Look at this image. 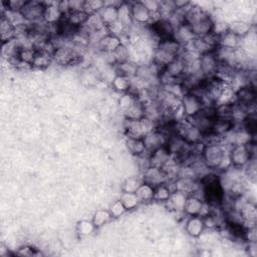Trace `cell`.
<instances>
[{"label": "cell", "mask_w": 257, "mask_h": 257, "mask_svg": "<svg viewBox=\"0 0 257 257\" xmlns=\"http://www.w3.org/2000/svg\"><path fill=\"white\" fill-rule=\"evenodd\" d=\"M255 144L252 141L248 145H234L228 152L232 166L244 168L253 158H255Z\"/></svg>", "instance_id": "6da1fadb"}, {"label": "cell", "mask_w": 257, "mask_h": 257, "mask_svg": "<svg viewBox=\"0 0 257 257\" xmlns=\"http://www.w3.org/2000/svg\"><path fill=\"white\" fill-rule=\"evenodd\" d=\"M53 60L61 65H71L81 62V56L74 48L64 45L57 48Z\"/></svg>", "instance_id": "7a4b0ae2"}, {"label": "cell", "mask_w": 257, "mask_h": 257, "mask_svg": "<svg viewBox=\"0 0 257 257\" xmlns=\"http://www.w3.org/2000/svg\"><path fill=\"white\" fill-rule=\"evenodd\" d=\"M199 64L201 74L204 78H211L216 75L219 63L214 51L201 55L199 58Z\"/></svg>", "instance_id": "3957f363"}, {"label": "cell", "mask_w": 257, "mask_h": 257, "mask_svg": "<svg viewBox=\"0 0 257 257\" xmlns=\"http://www.w3.org/2000/svg\"><path fill=\"white\" fill-rule=\"evenodd\" d=\"M203 109L201 99L193 93H186L181 99V111L185 119L197 115Z\"/></svg>", "instance_id": "277c9868"}, {"label": "cell", "mask_w": 257, "mask_h": 257, "mask_svg": "<svg viewBox=\"0 0 257 257\" xmlns=\"http://www.w3.org/2000/svg\"><path fill=\"white\" fill-rule=\"evenodd\" d=\"M45 7V2L26 1L21 10V14L28 23H35L40 20H44L42 17H44Z\"/></svg>", "instance_id": "5b68a950"}, {"label": "cell", "mask_w": 257, "mask_h": 257, "mask_svg": "<svg viewBox=\"0 0 257 257\" xmlns=\"http://www.w3.org/2000/svg\"><path fill=\"white\" fill-rule=\"evenodd\" d=\"M176 133L184 139L188 144H194L200 141H203V133L191 125L187 120L185 123L182 124H177V130Z\"/></svg>", "instance_id": "8992f818"}, {"label": "cell", "mask_w": 257, "mask_h": 257, "mask_svg": "<svg viewBox=\"0 0 257 257\" xmlns=\"http://www.w3.org/2000/svg\"><path fill=\"white\" fill-rule=\"evenodd\" d=\"M209 204L195 195H189L184 207V213L188 216H204L208 214L206 209Z\"/></svg>", "instance_id": "52a82bcc"}, {"label": "cell", "mask_w": 257, "mask_h": 257, "mask_svg": "<svg viewBox=\"0 0 257 257\" xmlns=\"http://www.w3.org/2000/svg\"><path fill=\"white\" fill-rule=\"evenodd\" d=\"M142 174H143V177H142L143 182L147 183L153 187H157L159 185L166 184L168 181V177H167L165 170L161 167L151 166Z\"/></svg>", "instance_id": "ba28073f"}, {"label": "cell", "mask_w": 257, "mask_h": 257, "mask_svg": "<svg viewBox=\"0 0 257 257\" xmlns=\"http://www.w3.org/2000/svg\"><path fill=\"white\" fill-rule=\"evenodd\" d=\"M130 4L134 24L147 26L153 22L152 13L147 9V7L142 3V1L130 2Z\"/></svg>", "instance_id": "9c48e42d"}, {"label": "cell", "mask_w": 257, "mask_h": 257, "mask_svg": "<svg viewBox=\"0 0 257 257\" xmlns=\"http://www.w3.org/2000/svg\"><path fill=\"white\" fill-rule=\"evenodd\" d=\"M46 7L44 11V21L51 25H57L64 19V14L59 7V2H45Z\"/></svg>", "instance_id": "30bf717a"}, {"label": "cell", "mask_w": 257, "mask_h": 257, "mask_svg": "<svg viewBox=\"0 0 257 257\" xmlns=\"http://www.w3.org/2000/svg\"><path fill=\"white\" fill-rule=\"evenodd\" d=\"M243 225L245 228L256 226L257 220V210L254 203L247 201L239 210Z\"/></svg>", "instance_id": "8fae6325"}, {"label": "cell", "mask_w": 257, "mask_h": 257, "mask_svg": "<svg viewBox=\"0 0 257 257\" xmlns=\"http://www.w3.org/2000/svg\"><path fill=\"white\" fill-rule=\"evenodd\" d=\"M104 8L98 13L107 27L118 21V7L122 2H106Z\"/></svg>", "instance_id": "7c38bea8"}, {"label": "cell", "mask_w": 257, "mask_h": 257, "mask_svg": "<svg viewBox=\"0 0 257 257\" xmlns=\"http://www.w3.org/2000/svg\"><path fill=\"white\" fill-rule=\"evenodd\" d=\"M195 37H196V35L188 23L183 22L180 25H178L177 27H175L173 38L182 47L189 44V42L192 41Z\"/></svg>", "instance_id": "4fadbf2b"}, {"label": "cell", "mask_w": 257, "mask_h": 257, "mask_svg": "<svg viewBox=\"0 0 257 257\" xmlns=\"http://www.w3.org/2000/svg\"><path fill=\"white\" fill-rule=\"evenodd\" d=\"M147 153L151 154L158 148L165 146L167 142V138L160 132V131H155L150 134H147L143 137Z\"/></svg>", "instance_id": "5bb4252c"}, {"label": "cell", "mask_w": 257, "mask_h": 257, "mask_svg": "<svg viewBox=\"0 0 257 257\" xmlns=\"http://www.w3.org/2000/svg\"><path fill=\"white\" fill-rule=\"evenodd\" d=\"M188 195L180 190H175L171 193L169 200L165 203L169 210L175 212H183Z\"/></svg>", "instance_id": "9a60e30c"}, {"label": "cell", "mask_w": 257, "mask_h": 257, "mask_svg": "<svg viewBox=\"0 0 257 257\" xmlns=\"http://www.w3.org/2000/svg\"><path fill=\"white\" fill-rule=\"evenodd\" d=\"M205 229L206 228L202 216H190L185 224L186 233L193 238L200 237Z\"/></svg>", "instance_id": "2e32d148"}, {"label": "cell", "mask_w": 257, "mask_h": 257, "mask_svg": "<svg viewBox=\"0 0 257 257\" xmlns=\"http://www.w3.org/2000/svg\"><path fill=\"white\" fill-rule=\"evenodd\" d=\"M150 160L152 166H157V167H165L168 165L171 161H172V155L170 154L169 150L167 149L166 145L158 148L154 152L150 154Z\"/></svg>", "instance_id": "e0dca14e"}, {"label": "cell", "mask_w": 257, "mask_h": 257, "mask_svg": "<svg viewBox=\"0 0 257 257\" xmlns=\"http://www.w3.org/2000/svg\"><path fill=\"white\" fill-rule=\"evenodd\" d=\"M121 45H122L121 38L112 34H107L103 36L98 42V47L100 51H102L103 53H110V54L114 53Z\"/></svg>", "instance_id": "ac0fdd59"}, {"label": "cell", "mask_w": 257, "mask_h": 257, "mask_svg": "<svg viewBox=\"0 0 257 257\" xmlns=\"http://www.w3.org/2000/svg\"><path fill=\"white\" fill-rule=\"evenodd\" d=\"M164 69L169 75L179 80H182V78L186 75V64L179 57L172 63H170Z\"/></svg>", "instance_id": "d6986e66"}, {"label": "cell", "mask_w": 257, "mask_h": 257, "mask_svg": "<svg viewBox=\"0 0 257 257\" xmlns=\"http://www.w3.org/2000/svg\"><path fill=\"white\" fill-rule=\"evenodd\" d=\"M118 20L128 29L134 25L130 2H122L118 7Z\"/></svg>", "instance_id": "ffe728a7"}, {"label": "cell", "mask_w": 257, "mask_h": 257, "mask_svg": "<svg viewBox=\"0 0 257 257\" xmlns=\"http://www.w3.org/2000/svg\"><path fill=\"white\" fill-rule=\"evenodd\" d=\"M126 148L131 155L135 157H139L147 153L146 146L144 143L143 138H126Z\"/></svg>", "instance_id": "44dd1931"}, {"label": "cell", "mask_w": 257, "mask_h": 257, "mask_svg": "<svg viewBox=\"0 0 257 257\" xmlns=\"http://www.w3.org/2000/svg\"><path fill=\"white\" fill-rule=\"evenodd\" d=\"M178 57L173 54L168 53L162 49L156 48L153 55V63L157 64L159 67L165 68L170 63H172Z\"/></svg>", "instance_id": "7402d4cb"}, {"label": "cell", "mask_w": 257, "mask_h": 257, "mask_svg": "<svg viewBox=\"0 0 257 257\" xmlns=\"http://www.w3.org/2000/svg\"><path fill=\"white\" fill-rule=\"evenodd\" d=\"M112 87L118 93H128L132 88V78L118 73L112 81Z\"/></svg>", "instance_id": "603a6c76"}, {"label": "cell", "mask_w": 257, "mask_h": 257, "mask_svg": "<svg viewBox=\"0 0 257 257\" xmlns=\"http://www.w3.org/2000/svg\"><path fill=\"white\" fill-rule=\"evenodd\" d=\"M218 47L236 50L241 47V38L230 32L229 30L219 36V44Z\"/></svg>", "instance_id": "cb8c5ba5"}, {"label": "cell", "mask_w": 257, "mask_h": 257, "mask_svg": "<svg viewBox=\"0 0 257 257\" xmlns=\"http://www.w3.org/2000/svg\"><path fill=\"white\" fill-rule=\"evenodd\" d=\"M124 128H125L126 138H136V139H139V138H143L144 137L143 132L141 130L139 121L125 119Z\"/></svg>", "instance_id": "d4e9b609"}, {"label": "cell", "mask_w": 257, "mask_h": 257, "mask_svg": "<svg viewBox=\"0 0 257 257\" xmlns=\"http://www.w3.org/2000/svg\"><path fill=\"white\" fill-rule=\"evenodd\" d=\"M0 33H1L3 44H6V42H9L15 38V27L4 15L1 16V20H0Z\"/></svg>", "instance_id": "484cf974"}, {"label": "cell", "mask_w": 257, "mask_h": 257, "mask_svg": "<svg viewBox=\"0 0 257 257\" xmlns=\"http://www.w3.org/2000/svg\"><path fill=\"white\" fill-rule=\"evenodd\" d=\"M53 56L45 51L38 50L36 52V56L34 58V61L32 63V68L35 69H45L50 66V64L53 62Z\"/></svg>", "instance_id": "4316f807"}, {"label": "cell", "mask_w": 257, "mask_h": 257, "mask_svg": "<svg viewBox=\"0 0 257 257\" xmlns=\"http://www.w3.org/2000/svg\"><path fill=\"white\" fill-rule=\"evenodd\" d=\"M117 72L120 74H124L126 76H128L131 78H134L138 74L139 70V64L135 61H128L124 64H117L116 65Z\"/></svg>", "instance_id": "83f0119b"}, {"label": "cell", "mask_w": 257, "mask_h": 257, "mask_svg": "<svg viewBox=\"0 0 257 257\" xmlns=\"http://www.w3.org/2000/svg\"><path fill=\"white\" fill-rule=\"evenodd\" d=\"M228 30L242 39L250 33L251 25L248 22H245L242 20H236L228 24Z\"/></svg>", "instance_id": "f1b7e54d"}, {"label": "cell", "mask_w": 257, "mask_h": 257, "mask_svg": "<svg viewBox=\"0 0 257 257\" xmlns=\"http://www.w3.org/2000/svg\"><path fill=\"white\" fill-rule=\"evenodd\" d=\"M89 17L90 15L88 13H85L84 11H74V12L68 13L64 17V19L71 26L75 28H79L87 23Z\"/></svg>", "instance_id": "f546056e"}, {"label": "cell", "mask_w": 257, "mask_h": 257, "mask_svg": "<svg viewBox=\"0 0 257 257\" xmlns=\"http://www.w3.org/2000/svg\"><path fill=\"white\" fill-rule=\"evenodd\" d=\"M156 48H159V49H162L168 53H171L173 54L177 57H179L181 51H182V46L180 44H178V42L172 37V38H167V39H163V40H160Z\"/></svg>", "instance_id": "4dcf8cb0"}, {"label": "cell", "mask_w": 257, "mask_h": 257, "mask_svg": "<svg viewBox=\"0 0 257 257\" xmlns=\"http://www.w3.org/2000/svg\"><path fill=\"white\" fill-rule=\"evenodd\" d=\"M124 114L125 119L128 120H134V121H140L144 116H145V112H144V105L141 101L137 100L135 102V104L128 108Z\"/></svg>", "instance_id": "1f68e13d"}, {"label": "cell", "mask_w": 257, "mask_h": 257, "mask_svg": "<svg viewBox=\"0 0 257 257\" xmlns=\"http://www.w3.org/2000/svg\"><path fill=\"white\" fill-rule=\"evenodd\" d=\"M112 219H113V217L109 210L99 209L94 213L92 221H93L95 227L98 229V228H101V227L107 225Z\"/></svg>", "instance_id": "d6a6232c"}, {"label": "cell", "mask_w": 257, "mask_h": 257, "mask_svg": "<svg viewBox=\"0 0 257 257\" xmlns=\"http://www.w3.org/2000/svg\"><path fill=\"white\" fill-rule=\"evenodd\" d=\"M136 194L141 204L149 203L154 199V187L143 182L138 188V190L136 191Z\"/></svg>", "instance_id": "836d02e7"}, {"label": "cell", "mask_w": 257, "mask_h": 257, "mask_svg": "<svg viewBox=\"0 0 257 257\" xmlns=\"http://www.w3.org/2000/svg\"><path fill=\"white\" fill-rule=\"evenodd\" d=\"M120 200L123 202L127 211H132V210L138 208L139 205L141 204L136 193L123 192L120 197Z\"/></svg>", "instance_id": "e575fe53"}, {"label": "cell", "mask_w": 257, "mask_h": 257, "mask_svg": "<svg viewBox=\"0 0 257 257\" xmlns=\"http://www.w3.org/2000/svg\"><path fill=\"white\" fill-rule=\"evenodd\" d=\"M112 55H113L116 65L124 64L128 61H131L130 49H128V46H125L123 44L114 53H112Z\"/></svg>", "instance_id": "d590c367"}, {"label": "cell", "mask_w": 257, "mask_h": 257, "mask_svg": "<svg viewBox=\"0 0 257 257\" xmlns=\"http://www.w3.org/2000/svg\"><path fill=\"white\" fill-rule=\"evenodd\" d=\"M171 189L167 184H162L157 187H154V199L153 201L160 202V203H166L170 196H171Z\"/></svg>", "instance_id": "8d00e7d4"}, {"label": "cell", "mask_w": 257, "mask_h": 257, "mask_svg": "<svg viewBox=\"0 0 257 257\" xmlns=\"http://www.w3.org/2000/svg\"><path fill=\"white\" fill-rule=\"evenodd\" d=\"M105 4V1H102V0H87V1H84L83 11L89 15L96 14L104 8Z\"/></svg>", "instance_id": "74e56055"}, {"label": "cell", "mask_w": 257, "mask_h": 257, "mask_svg": "<svg viewBox=\"0 0 257 257\" xmlns=\"http://www.w3.org/2000/svg\"><path fill=\"white\" fill-rule=\"evenodd\" d=\"M138 100L137 96L132 93H125L119 99V107L123 113H125L128 108H131L135 102Z\"/></svg>", "instance_id": "f35d334b"}, {"label": "cell", "mask_w": 257, "mask_h": 257, "mask_svg": "<svg viewBox=\"0 0 257 257\" xmlns=\"http://www.w3.org/2000/svg\"><path fill=\"white\" fill-rule=\"evenodd\" d=\"M36 49L34 47H25L21 48L18 54V59L27 64H32L34 58L36 56ZM32 66V65H31Z\"/></svg>", "instance_id": "ab89813d"}, {"label": "cell", "mask_w": 257, "mask_h": 257, "mask_svg": "<svg viewBox=\"0 0 257 257\" xmlns=\"http://www.w3.org/2000/svg\"><path fill=\"white\" fill-rule=\"evenodd\" d=\"M96 229L97 228L95 227L93 221H89V220H81L76 225L77 233L83 237L91 235Z\"/></svg>", "instance_id": "60d3db41"}, {"label": "cell", "mask_w": 257, "mask_h": 257, "mask_svg": "<svg viewBox=\"0 0 257 257\" xmlns=\"http://www.w3.org/2000/svg\"><path fill=\"white\" fill-rule=\"evenodd\" d=\"M142 183H143V180L139 179L138 177H128L123 183V192L136 193V191L138 190V188Z\"/></svg>", "instance_id": "b9f144b4"}, {"label": "cell", "mask_w": 257, "mask_h": 257, "mask_svg": "<svg viewBox=\"0 0 257 257\" xmlns=\"http://www.w3.org/2000/svg\"><path fill=\"white\" fill-rule=\"evenodd\" d=\"M139 123H140L141 130H142L144 136L157 131V128H158V123H156L155 121H153L147 117H143L139 121Z\"/></svg>", "instance_id": "7bdbcfd3"}, {"label": "cell", "mask_w": 257, "mask_h": 257, "mask_svg": "<svg viewBox=\"0 0 257 257\" xmlns=\"http://www.w3.org/2000/svg\"><path fill=\"white\" fill-rule=\"evenodd\" d=\"M109 211H110V213H111V215H112L113 218H120V217H122V216L124 215V214L127 212V209H126V207L124 206L123 202L119 199V200L114 201V202L111 204V206H110V208H109Z\"/></svg>", "instance_id": "ee69618b"}, {"label": "cell", "mask_w": 257, "mask_h": 257, "mask_svg": "<svg viewBox=\"0 0 257 257\" xmlns=\"http://www.w3.org/2000/svg\"><path fill=\"white\" fill-rule=\"evenodd\" d=\"M25 2L26 1L24 0H11V1L3 2V4L5 5V11L9 10L12 12H21Z\"/></svg>", "instance_id": "f6af8a7d"}, {"label": "cell", "mask_w": 257, "mask_h": 257, "mask_svg": "<svg viewBox=\"0 0 257 257\" xmlns=\"http://www.w3.org/2000/svg\"><path fill=\"white\" fill-rule=\"evenodd\" d=\"M244 240L247 241V242H256V240H257V230H256V226H252V227H247V228H245Z\"/></svg>", "instance_id": "bcb514c9"}]
</instances>
